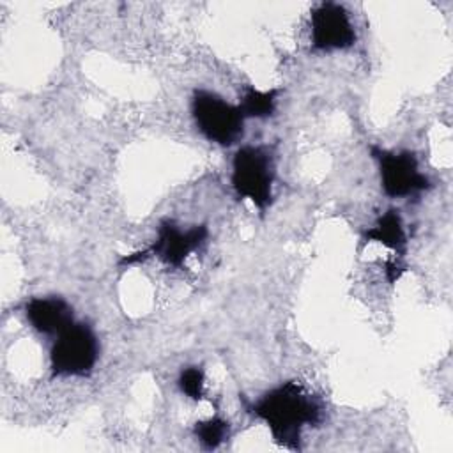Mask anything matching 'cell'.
Wrapping results in <instances>:
<instances>
[{
	"label": "cell",
	"instance_id": "6da1fadb",
	"mask_svg": "<svg viewBox=\"0 0 453 453\" xmlns=\"http://www.w3.org/2000/svg\"><path fill=\"white\" fill-rule=\"evenodd\" d=\"M246 409L265 423L280 446L294 451L301 449L303 428L317 425L324 412L322 402L297 380L278 384Z\"/></svg>",
	"mask_w": 453,
	"mask_h": 453
},
{
	"label": "cell",
	"instance_id": "7a4b0ae2",
	"mask_svg": "<svg viewBox=\"0 0 453 453\" xmlns=\"http://www.w3.org/2000/svg\"><path fill=\"white\" fill-rule=\"evenodd\" d=\"M232 188L239 198H248L265 212L273 203L274 157L267 145H242L232 157Z\"/></svg>",
	"mask_w": 453,
	"mask_h": 453
},
{
	"label": "cell",
	"instance_id": "3957f363",
	"mask_svg": "<svg viewBox=\"0 0 453 453\" xmlns=\"http://www.w3.org/2000/svg\"><path fill=\"white\" fill-rule=\"evenodd\" d=\"M99 340L87 322H73L57 334L50 350L53 377H88L99 359Z\"/></svg>",
	"mask_w": 453,
	"mask_h": 453
},
{
	"label": "cell",
	"instance_id": "277c9868",
	"mask_svg": "<svg viewBox=\"0 0 453 453\" xmlns=\"http://www.w3.org/2000/svg\"><path fill=\"white\" fill-rule=\"evenodd\" d=\"M191 115L196 129L212 143L230 147L244 134V117L237 104L219 94L196 88L191 96Z\"/></svg>",
	"mask_w": 453,
	"mask_h": 453
},
{
	"label": "cell",
	"instance_id": "5b68a950",
	"mask_svg": "<svg viewBox=\"0 0 453 453\" xmlns=\"http://www.w3.org/2000/svg\"><path fill=\"white\" fill-rule=\"evenodd\" d=\"M209 228L207 225H195L189 228H180L172 219H163L157 226V235L150 246L145 250L129 253L120 257L119 265H131L138 262H145L147 258H159L163 264L180 269L186 258L203 246L207 241Z\"/></svg>",
	"mask_w": 453,
	"mask_h": 453
},
{
	"label": "cell",
	"instance_id": "8992f818",
	"mask_svg": "<svg viewBox=\"0 0 453 453\" xmlns=\"http://www.w3.org/2000/svg\"><path fill=\"white\" fill-rule=\"evenodd\" d=\"M377 161L382 193L389 198H409L432 188L430 179L419 170V163L411 150H388L379 145L370 147Z\"/></svg>",
	"mask_w": 453,
	"mask_h": 453
},
{
	"label": "cell",
	"instance_id": "52a82bcc",
	"mask_svg": "<svg viewBox=\"0 0 453 453\" xmlns=\"http://www.w3.org/2000/svg\"><path fill=\"white\" fill-rule=\"evenodd\" d=\"M310 41L315 51H334L354 46L356 28L347 9L336 2L319 4L310 16Z\"/></svg>",
	"mask_w": 453,
	"mask_h": 453
},
{
	"label": "cell",
	"instance_id": "ba28073f",
	"mask_svg": "<svg viewBox=\"0 0 453 453\" xmlns=\"http://www.w3.org/2000/svg\"><path fill=\"white\" fill-rule=\"evenodd\" d=\"M28 324L41 334L53 336L74 322L73 306L60 296L32 297L25 304Z\"/></svg>",
	"mask_w": 453,
	"mask_h": 453
},
{
	"label": "cell",
	"instance_id": "9c48e42d",
	"mask_svg": "<svg viewBox=\"0 0 453 453\" xmlns=\"http://www.w3.org/2000/svg\"><path fill=\"white\" fill-rule=\"evenodd\" d=\"M365 242H379L393 251H396L400 257L405 253L407 246V234L402 221V214L398 209L389 207L386 212H382L375 223L363 232Z\"/></svg>",
	"mask_w": 453,
	"mask_h": 453
},
{
	"label": "cell",
	"instance_id": "30bf717a",
	"mask_svg": "<svg viewBox=\"0 0 453 453\" xmlns=\"http://www.w3.org/2000/svg\"><path fill=\"white\" fill-rule=\"evenodd\" d=\"M278 94L280 88L258 90L255 87H246L237 106L244 119H267L276 110Z\"/></svg>",
	"mask_w": 453,
	"mask_h": 453
},
{
	"label": "cell",
	"instance_id": "8fae6325",
	"mask_svg": "<svg viewBox=\"0 0 453 453\" xmlns=\"http://www.w3.org/2000/svg\"><path fill=\"white\" fill-rule=\"evenodd\" d=\"M193 434L205 449H216L228 439L230 425L228 421L218 416H212L209 419L196 421L193 426Z\"/></svg>",
	"mask_w": 453,
	"mask_h": 453
},
{
	"label": "cell",
	"instance_id": "7c38bea8",
	"mask_svg": "<svg viewBox=\"0 0 453 453\" xmlns=\"http://www.w3.org/2000/svg\"><path fill=\"white\" fill-rule=\"evenodd\" d=\"M177 386L188 398L198 402L205 395V375L202 366H186L180 370Z\"/></svg>",
	"mask_w": 453,
	"mask_h": 453
}]
</instances>
